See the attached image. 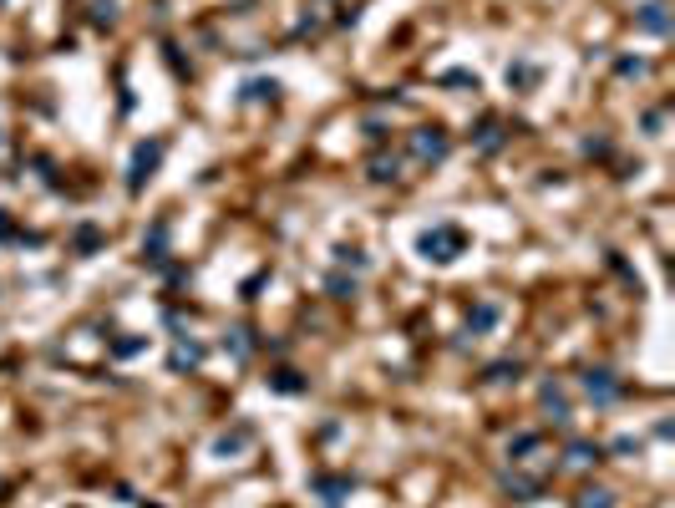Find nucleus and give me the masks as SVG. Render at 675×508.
<instances>
[{
	"mask_svg": "<svg viewBox=\"0 0 675 508\" xmlns=\"http://www.w3.org/2000/svg\"><path fill=\"white\" fill-rule=\"evenodd\" d=\"M422 249L432 254V260H457V249H462V234L457 229H437V234H427Z\"/></svg>",
	"mask_w": 675,
	"mask_h": 508,
	"instance_id": "1",
	"label": "nucleus"
},
{
	"mask_svg": "<svg viewBox=\"0 0 675 508\" xmlns=\"http://www.w3.org/2000/svg\"><path fill=\"white\" fill-rule=\"evenodd\" d=\"M447 153V138L437 133V127H427V133L417 138V158H442Z\"/></svg>",
	"mask_w": 675,
	"mask_h": 508,
	"instance_id": "3",
	"label": "nucleus"
},
{
	"mask_svg": "<svg viewBox=\"0 0 675 508\" xmlns=\"http://www.w3.org/2000/svg\"><path fill=\"white\" fill-rule=\"evenodd\" d=\"M274 387H279V392H300V381H295V371H279Z\"/></svg>",
	"mask_w": 675,
	"mask_h": 508,
	"instance_id": "6",
	"label": "nucleus"
},
{
	"mask_svg": "<svg viewBox=\"0 0 675 508\" xmlns=\"http://www.w3.org/2000/svg\"><path fill=\"white\" fill-rule=\"evenodd\" d=\"M152 163H158V142H152V147H138V163H133L138 173H133V188H138V183L147 178V168H152Z\"/></svg>",
	"mask_w": 675,
	"mask_h": 508,
	"instance_id": "4",
	"label": "nucleus"
},
{
	"mask_svg": "<svg viewBox=\"0 0 675 508\" xmlns=\"http://www.w3.org/2000/svg\"><path fill=\"white\" fill-rule=\"evenodd\" d=\"M579 508H615V493H604V488H584V493H579Z\"/></svg>",
	"mask_w": 675,
	"mask_h": 508,
	"instance_id": "5",
	"label": "nucleus"
},
{
	"mask_svg": "<svg viewBox=\"0 0 675 508\" xmlns=\"http://www.w3.org/2000/svg\"><path fill=\"white\" fill-rule=\"evenodd\" d=\"M584 387H589V396H599V401L620 396V381H609V371H589V376H584Z\"/></svg>",
	"mask_w": 675,
	"mask_h": 508,
	"instance_id": "2",
	"label": "nucleus"
}]
</instances>
